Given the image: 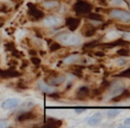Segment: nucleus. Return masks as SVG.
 <instances>
[{
    "label": "nucleus",
    "instance_id": "nucleus-1",
    "mask_svg": "<svg viewBox=\"0 0 130 128\" xmlns=\"http://www.w3.org/2000/svg\"><path fill=\"white\" fill-rule=\"evenodd\" d=\"M56 39L64 46H78L82 43L80 38L74 33H61L56 36Z\"/></svg>",
    "mask_w": 130,
    "mask_h": 128
},
{
    "label": "nucleus",
    "instance_id": "nucleus-2",
    "mask_svg": "<svg viewBox=\"0 0 130 128\" xmlns=\"http://www.w3.org/2000/svg\"><path fill=\"white\" fill-rule=\"evenodd\" d=\"M109 16L111 19L117 20L121 22H130V12L121 9H113L109 12Z\"/></svg>",
    "mask_w": 130,
    "mask_h": 128
},
{
    "label": "nucleus",
    "instance_id": "nucleus-3",
    "mask_svg": "<svg viewBox=\"0 0 130 128\" xmlns=\"http://www.w3.org/2000/svg\"><path fill=\"white\" fill-rule=\"evenodd\" d=\"M74 10L77 14L83 15V14H88L92 10V5L84 1H78L77 3L74 4Z\"/></svg>",
    "mask_w": 130,
    "mask_h": 128
},
{
    "label": "nucleus",
    "instance_id": "nucleus-4",
    "mask_svg": "<svg viewBox=\"0 0 130 128\" xmlns=\"http://www.w3.org/2000/svg\"><path fill=\"white\" fill-rule=\"evenodd\" d=\"M46 83L49 85L52 86V87H57V86H60L66 81V76L65 75H58V74H50L46 79Z\"/></svg>",
    "mask_w": 130,
    "mask_h": 128
},
{
    "label": "nucleus",
    "instance_id": "nucleus-5",
    "mask_svg": "<svg viewBox=\"0 0 130 128\" xmlns=\"http://www.w3.org/2000/svg\"><path fill=\"white\" fill-rule=\"evenodd\" d=\"M108 89H109L110 94H111L113 97V96H117L121 94L126 89V87H125V86L122 83H120V82H113V83L110 84Z\"/></svg>",
    "mask_w": 130,
    "mask_h": 128
},
{
    "label": "nucleus",
    "instance_id": "nucleus-6",
    "mask_svg": "<svg viewBox=\"0 0 130 128\" xmlns=\"http://www.w3.org/2000/svg\"><path fill=\"white\" fill-rule=\"evenodd\" d=\"M60 23H61V20H60L58 17L54 16V15L47 16L46 18L43 19V24L48 27H57V26L60 25Z\"/></svg>",
    "mask_w": 130,
    "mask_h": 128
},
{
    "label": "nucleus",
    "instance_id": "nucleus-7",
    "mask_svg": "<svg viewBox=\"0 0 130 128\" xmlns=\"http://www.w3.org/2000/svg\"><path fill=\"white\" fill-rule=\"evenodd\" d=\"M19 103L20 102L17 98H9V99L5 100V101L2 102L1 107L4 109H12L18 107Z\"/></svg>",
    "mask_w": 130,
    "mask_h": 128
},
{
    "label": "nucleus",
    "instance_id": "nucleus-8",
    "mask_svg": "<svg viewBox=\"0 0 130 128\" xmlns=\"http://www.w3.org/2000/svg\"><path fill=\"white\" fill-rule=\"evenodd\" d=\"M80 19H78V18L69 17L66 20V25L67 26V27L71 31L76 30L79 26H80Z\"/></svg>",
    "mask_w": 130,
    "mask_h": 128
},
{
    "label": "nucleus",
    "instance_id": "nucleus-9",
    "mask_svg": "<svg viewBox=\"0 0 130 128\" xmlns=\"http://www.w3.org/2000/svg\"><path fill=\"white\" fill-rule=\"evenodd\" d=\"M82 34L85 37H92L96 34V27L92 24H85L82 28Z\"/></svg>",
    "mask_w": 130,
    "mask_h": 128
},
{
    "label": "nucleus",
    "instance_id": "nucleus-10",
    "mask_svg": "<svg viewBox=\"0 0 130 128\" xmlns=\"http://www.w3.org/2000/svg\"><path fill=\"white\" fill-rule=\"evenodd\" d=\"M37 87L39 90H41L42 92L45 93V94H52V93L55 92L54 87H53L52 86L49 85V84L46 83V82H44L43 80L38 81Z\"/></svg>",
    "mask_w": 130,
    "mask_h": 128
},
{
    "label": "nucleus",
    "instance_id": "nucleus-11",
    "mask_svg": "<svg viewBox=\"0 0 130 128\" xmlns=\"http://www.w3.org/2000/svg\"><path fill=\"white\" fill-rule=\"evenodd\" d=\"M28 7H30L28 12L33 18H35L36 20H40V19H42V18H43L44 14H43V12H42V11L36 9V7H35L34 5H31V4H29L28 5Z\"/></svg>",
    "mask_w": 130,
    "mask_h": 128
},
{
    "label": "nucleus",
    "instance_id": "nucleus-12",
    "mask_svg": "<svg viewBox=\"0 0 130 128\" xmlns=\"http://www.w3.org/2000/svg\"><path fill=\"white\" fill-rule=\"evenodd\" d=\"M102 118H103V114H102L101 112L94 113V114L88 119V124L90 125H96L102 121Z\"/></svg>",
    "mask_w": 130,
    "mask_h": 128
},
{
    "label": "nucleus",
    "instance_id": "nucleus-13",
    "mask_svg": "<svg viewBox=\"0 0 130 128\" xmlns=\"http://www.w3.org/2000/svg\"><path fill=\"white\" fill-rule=\"evenodd\" d=\"M36 118V115L33 114L31 111H25L22 112V114H21L18 117V121L20 122H25L28 121V120H32Z\"/></svg>",
    "mask_w": 130,
    "mask_h": 128
},
{
    "label": "nucleus",
    "instance_id": "nucleus-14",
    "mask_svg": "<svg viewBox=\"0 0 130 128\" xmlns=\"http://www.w3.org/2000/svg\"><path fill=\"white\" fill-rule=\"evenodd\" d=\"M90 91L88 87H80L77 91V96L80 99H86L89 96Z\"/></svg>",
    "mask_w": 130,
    "mask_h": 128
},
{
    "label": "nucleus",
    "instance_id": "nucleus-15",
    "mask_svg": "<svg viewBox=\"0 0 130 128\" xmlns=\"http://www.w3.org/2000/svg\"><path fill=\"white\" fill-rule=\"evenodd\" d=\"M80 57L78 54H74V55H70V56L67 57V58H64L63 63L65 65H72V64L77 62L78 60H80Z\"/></svg>",
    "mask_w": 130,
    "mask_h": 128
},
{
    "label": "nucleus",
    "instance_id": "nucleus-16",
    "mask_svg": "<svg viewBox=\"0 0 130 128\" xmlns=\"http://www.w3.org/2000/svg\"><path fill=\"white\" fill-rule=\"evenodd\" d=\"M129 96H130V92L128 90H127V89H125L121 94L119 95V96H113L111 100L112 102H120V101H122V100L127 99V98H128Z\"/></svg>",
    "mask_w": 130,
    "mask_h": 128
},
{
    "label": "nucleus",
    "instance_id": "nucleus-17",
    "mask_svg": "<svg viewBox=\"0 0 130 128\" xmlns=\"http://www.w3.org/2000/svg\"><path fill=\"white\" fill-rule=\"evenodd\" d=\"M42 5H43V8L47 9V10H51V9H53L58 6V2L56 1V0H47V1L43 2Z\"/></svg>",
    "mask_w": 130,
    "mask_h": 128
},
{
    "label": "nucleus",
    "instance_id": "nucleus-18",
    "mask_svg": "<svg viewBox=\"0 0 130 128\" xmlns=\"http://www.w3.org/2000/svg\"><path fill=\"white\" fill-rule=\"evenodd\" d=\"M62 125V121L55 118H49L47 119L46 125H44L45 127H58Z\"/></svg>",
    "mask_w": 130,
    "mask_h": 128
},
{
    "label": "nucleus",
    "instance_id": "nucleus-19",
    "mask_svg": "<svg viewBox=\"0 0 130 128\" xmlns=\"http://www.w3.org/2000/svg\"><path fill=\"white\" fill-rule=\"evenodd\" d=\"M88 19L92 20L95 21H103L104 17L100 14L96 13V12H89L88 13Z\"/></svg>",
    "mask_w": 130,
    "mask_h": 128
},
{
    "label": "nucleus",
    "instance_id": "nucleus-20",
    "mask_svg": "<svg viewBox=\"0 0 130 128\" xmlns=\"http://www.w3.org/2000/svg\"><path fill=\"white\" fill-rule=\"evenodd\" d=\"M117 54L120 55V56H121V57H128V56H130V51L127 50V49L122 47L121 49L117 50Z\"/></svg>",
    "mask_w": 130,
    "mask_h": 128
},
{
    "label": "nucleus",
    "instance_id": "nucleus-21",
    "mask_svg": "<svg viewBox=\"0 0 130 128\" xmlns=\"http://www.w3.org/2000/svg\"><path fill=\"white\" fill-rule=\"evenodd\" d=\"M120 113V109H109L107 112V116H108V118H115V117L118 116Z\"/></svg>",
    "mask_w": 130,
    "mask_h": 128
},
{
    "label": "nucleus",
    "instance_id": "nucleus-22",
    "mask_svg": "<svg viewBox=\"0 0 130 128\" xmlns=\"http://www.w3.org/2000/svg\"><path fill=\"white\" fill-rule=\"evenodd\" d=\"M107 1H109V3L111 5H113V6H118V7L122 6L124 4H126V2L124 0H107Z\"/></svg>",
    "mask_w": 130,
    "mask_h": 128
},
{
    "label": "nucleus",
    "instance_id": "nucleus-23",
    "mask_svg": "<svg viewBox=\"0 0 130 128\" xmlns=\"http://www.w3.org/2000/svg\"><path fill=\"white\" fill-rule=\"evenodd\" d=\"M98 45H99L98 41L95 40V41H91V42H89V43H86V44L84 45V47L87 49H93V48H95V47H98Z\"/></svg>",
    "mask_w": 130,
    "mask_h": 128
},
{
    "label": "nucleus",
    "instance_id": "nucleus-24",
    "mask_svg": "<svg viewBox=\"0 0 130 128\" xmlns=\"http://www.w3.org/2000/svg\"><path fill=\"white\" fill-rule=\"evenodd\" d=\"M61 49V44L59 43H53L52 45L50 46V50L51 51H57Z\"/></svg>",
    "mask_w": 130,
    "mask_h": 128
},
{
    "label": "nucleus",
    "instance_id": "nucleus-25",
    "mask_svg": "<svg viewBox=\"0 0 130 128\" xmlns=\"http://www.w3.org/2000/svg\"><path fill=\"white\" fill-rule=\"evenodd\" d=\"M118 77H121V78H130V67L127 68V70L121 72L120 74H119Z\"/></svg>",
    "mask_w": 130,
    "mask_h": 128
},
{
    "label": "nucleus",
    "instance_id": "nucleus-26",
    "mask_svg": "<svg viewBox=\"0 0 130 128\" xmlns=\"http://www.w3.org/2000/svg\"><path fill=\"white\" fill-rule=\"evenodd\" d=\"M73 74L74 75L78 76V77H82V71L80 68H79V66H74V70H73Z\"/></svg>",
    "mask_w": 130,
    "mask_h": 128
},
{
    "label": "nucleus",
    "instance_id": "nucleus-27",
    "mask_svg": "<svg viewBox=\"0 0 130 128\" xmlns=\"http://www.w3.org/2000/svg\"><path fill=\"white\" fill-rule=\"evenodd\" d=\"M31 62H32L35 65H38L41 63V59H40L39 58H36V57H33V58H31Z\"/></svg>",
    "mask_w": 130,
    "mask_h": 128
},
{
    "label": "nucleus",
    "instance_id": "nucleus-28",
    "mask_svg": "<svg viewBox=\"0 0 130 128\" xmlns=\"http://www.w3.org/2000/svg\"><path fill=\"white\" fill-rule=\"evenodd\" d=\"M116 62L119 65H124L127 63V60L125 59V58H119V59H117Z\"/></svg>",
    "mask_w": 130,
    "mask_h": 128
},
{
    "label": "nucleus",
    "instance_id": "nucleus-29",
    "mask_svg": "<svg viewBox=\"0 0 130 128\" xmlns=\"http://www.w3.org/2000/svg\"><path fill=\"white\" fill-rule=\"evenodd\" d=\"M122 38H123L125 41L127 42H130V32H125L123 34V35H122Z\"/></svg>",
    "mask_w": 130,
    "mask_h": 128
},
{
    "label": "nucleus",
    "instance_id": "nucleus-30",
    "mask_svg": "<svg viewBox=\"0 0 130 128\" xmlns=\"http://www.w3.org/2000/svg\"><path fill=\"white\" fill-rule=\"evenodd\" d=\"M117 27H118L119 29H125V30L130 29V26H128V25H118Z\"/></svg>",
    "mask_w": 130,
    "mask_h": 128
},
{
    "label": "nucleus",
    "instance_id": "nucleus-31",
    "mask_svg": "<svg viewBox=\"0 0 130 128\" xmlns=\"http://www.w3.org/2000/svg\"><path fill=\"white\" fill-rule=\"evenodd\" d=\"M98 4L101 5H104V6H108V1L107 0H98Z\"/></svg>",
    "mask_w": 130,
    "mask_h": 128
},
{
    "label": "nucleus",
    "instance_id": "nucleus-32",
    "mask_svg": "<svg viewBox=\"0 0 130 128\" xmlns=\"http://www.w3.org/2000/svg\"><path fill=\"white\" fill-rule=\"evenodd\" d=\"M7 126V122L5 120H0V127H6Z\"/></svg>",
    "mask_w": 130,
    "mask_h": 128
},
{
    "label": "nucleus",
    "instance_id": "nucleus-33",
    "mask_svg": "<svg viewBox=\"0 0 130 128\" xmlns=\"http://www.w3.org/2000/svg\"><path fill=\"white\" fill-rule=\"evenodd\" d=\"M95 55H96V56H98V57H104L105 56V54H104V53L103 52V51H96V52H95Z\"/></svg>",
    "mask_w": 130,
    "mask_h": 128
},
{
    "label": "nucleus",
    "instance_id": "nucleus-34",
    "mask_svg": "<svg viewBox=\"0 0 130 128\" xmlns=\"http://www.w3.org/2000/svg\"><path fill=\"white\" fill-rule=\"evenodd\" d=\"M124 124H125L126 125H128V126H130V118H127V119H125V121H124Z\"/></svg>",
    "mask_w": 130,
    "mask_h": 128
},
{
    "label": "nucleus",
    "instance_id": "nucleus-35",
    "mask_svg": "<svg viewBox=\"0 0 130 128\" xmlns=\"http://www.w3.org/2000/svg\"><path fill=\"white\" fill-rule=\"evenodd\" d=\"M75 111H76V112H78V113H80V112H83V111H85V109H76Z\"/></svg>",
    "mask_w": 130,
    "mask_h": 128
},
{
    "label": "nucleus",
    "instance_id": "nucleus-36",
    "mask_svg": "<svg viewBox=\"0 0 130 128\" xmlns=\"http://www.w3.org/2000/svg\"><path fill=\"white\" fill-rule=\"evenodd\" d=\"M29 54H31V55H36V50H29Z\"/></svg>",
    "mask_w": 130,
    "mask_h": 128
},
{
    "label": "nucleus",
    "instance_id": "nucleus-37",
    "mask_svg": "<svg viewBox=\"0 0 130 128\" xmlns=\"http://www.w3.org/2000/svg\"><path fill=\"white\" fill-rule=\"evenodd\" d=\"M124 1L126 2V4H127V5H128V7L130 9V0H124Z\"/></svg>",
    "mask_w": 130,
    "mask_h": 128
},
{
    "label": "nucleus",
    "instance_id": "nucleus-38",
    "mask_svg": "<svg viewBox=\"0 0 130 128\" xmlns=\"http://www.w3.org/2000/svg\"><path fill=\"white\" fill-rule=\"evenodd\" d=\"M12 1H15V2H18V1H20V0H12Z\"/></svg>",
    "mask_w": 130,
    "mask_h": 128
}]
</instances>
